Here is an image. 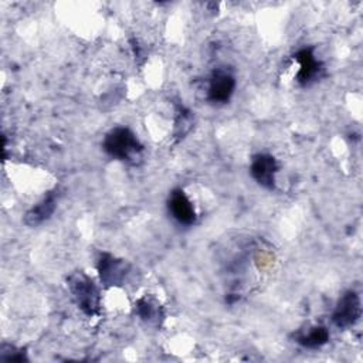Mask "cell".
Segmentation results:
<instances>
[{"label":"cell","instance_id":"1","mask_svg":"<svg viewBox=\"0 0 363 363\" xmlns=\"http://www.w3.org/2000/svg\"><path fill=\"white\" fill-rule=\"evenodd\" d=\"M102 149L112 159L135 164L142 156L143 145L129 128L116 126L105 135Z\"/></svg>","mask_w":363,"mask_h":363},{"label":"cell","instance_id":"2","mask_svg":"<svg viewBox=\"0 0 363 363\" xmlns=\"http://www.w3.org/2000/svg\"><path fill=\"white\" fill-rule=\"evenodd\" d=\"M68 289L77 306L86 316H95L101 312V295L95 282L84 272L75 271L67 278Z\"/></svg>","mask_w":363,"mask_h":363},{"label":"cell","instance_id":"3","mask_svg":"<svg viewBox=\"0 0 363 363\" xmlns=\"http://www.w3.org/2000/svg\"><path fill=\"white\" fill-rule=\"evenodd\" d=\"M292 58L299 64L295 79L299 85L308 86L313 84L323 74V64L315 55L313 47H303L298 50Z\"/></svg>","mask_w":363,"mask_h":363},{"label":"cell","instance_id":"4","mask_svg":"<svg viewBox=\"0 0 363 363\" xmlns=\"http://www.w3.org/2000/svg\"><path fill=\"white\" fill-rule=\"evenodd\" d=\"M362 315L360 298L354 291H346L337 301L336 308L332 313V322L339 329L353 326Z\"/></svg>","mask_w":363,"mask_h":363},{"label":"cell","instance_id":"5","mask_svg":"<svg viewBox=\"0 0 363 363\" xmlns=\"http://www.w3.org/2000/svg\"><path fill=\"white\" fill-rule=\"evenodd\" d=\"M235 89L234 74L227 68H216L208 78L207 99L211 104H225L230 101Z\"/></svg>","mask_w":363,"mask_h":363},{"label":"cell","instance_id":"6","mask_svg":"<svg viewBox=\"0 0 363 363\" xmlns=\"http://www.w3.org/2000/svg\"><path fill=\"white\" fill-rule=\"evenodd\" d=\"M96 268L104 286L122 285L129 272V264L123 259L113 257L109 252H102L99 255Z\"/></svg>","mask_w":363,"mask_h":363},{"label":"cell","instance_id":"7","mask_svg":"<svg viewBox=\"0 0 363 363\" xmlns=\"http://www.w3.org/2000/svg\"><path fill=\"white\" fill-rule=\"evenodd\" d=\"M279 164L272 155L258 153L252 156L250 173L252 179L264 189L274 190L275 189V174L278 173Z\"/></svg>","mask_w":363,"mask_h":363},{"label":"cell","instance_id":"8","mask_svg":"<svg viewBox=\"0 0 363 363\" xmlns=\"http://www.w3.org/2000/svg\"><path fill=\"white\" fill-rule=\"evenodd\" d=\"M167 208L172 217L183 225H193L197 220L196 210L187 194L182 189H174L169 194Z\"/></svg>","mask_w":363,"mask_h":363},{"label":"cell","instance_id":"9","mask_svg":"<svg viewBox=\"0 0 363 363\" xmlns=\"http://www.w3.org/2000/svg\"><path fill=\"white\" fill-rule=\"evenodd\" d=\"M58 197H60L58 189H54V190L48 191L35 206H33L24 214V218H23L24 224L28 225V227H37V225L43 224L44 221H47L52 216V213L55 211Z\"/></svg>","mask_w":363,"mask_h":363},{"label":"cell","instance_id":"10","mask_svg":"<svg viewBox=\"0 0 363 363\" xmlns=\"http://www.w3.org/2000/svg\"><path fill=\"white\" fill-rule=\"evenodd\" d=\"M135 312L145 323L156 326V328H159L162 325V322L164 320L163 306L152 295H145V296L139 298L135 303Z\"/></svg>","mask_w":363,"mask_h":363},{"label":"cell","instance_id":"11","mask_svg":"<svg viewBox=\"0 0 363 363\" xmlns=\"http://www.w3.org/2000/svg\"><path fill=\"white\" fill-rule=\"evenodd\" d=\"M294 339L303 347L308 349H318L328 343L329 340V330L325 326L316 325L308 329H299L294 333Z\"/></svg>","mask_w":363,"mask_h":363},{"label":"cell","instance_id":"12","mask_svg":"<svg viewBox=\"0 0 363 363\" xmlns=\"http://www.w3.org/2000/svg\"><path fill=\"white\" fill-rule=\"evenodd\" d=\"M191 125H193L191 112L187 108L179 105L176 111V121H174V136L179 139L184 138V135L190 130Z\"/></svg>","mask_w":363,"mask_h":363},{"label":"cell","instance_id":"13","mask_svg":"<svg viewBox=\"0 0 363 363\" xmlns=\"http://www.w3.org/2000/svg\"><path fill=\"white\" fill-rule=\"evenodd\" d=\"M0 359L6 360V362H10V360H18V362L27 360L26 353L21 349H16L14 346H10V345H1V347H0Z\"/></svg>","mask_w":363,"mask_h":363}]
</instances>
